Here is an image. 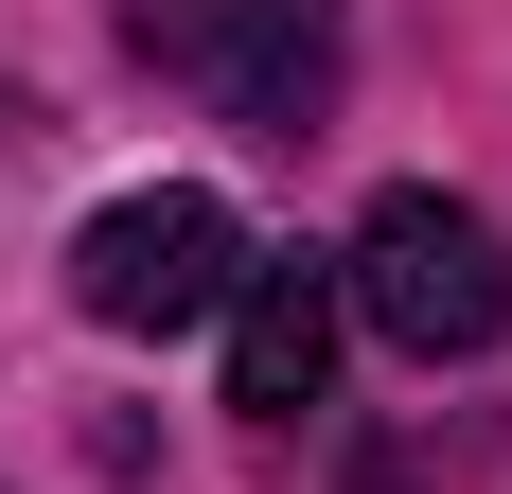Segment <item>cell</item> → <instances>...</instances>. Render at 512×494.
I'll list each match as a JSON object with an SVG mask.
<instances>
[{"label":"cell","mask_w":512,"mask_h":494,"mask_svg":"<svg viewBox=\"0 0 512 494\" xmlns=\"http://www.w3.org/2000/svg\"><path fill=\"white\" fill-rule=\"evenodd\" d=\"M336 318H371L389 353H495L512 336V230L477 195H442V177H389V195L354 212V247H336Z\"/></svg>","instance_id":"cell-1"},{"label":"cell","mask_w":512,"mask_h":494,"mask_svg":"<svg viewBox=\"0 0 512 494\" xmlns=\"http://www.w3.org/2000/svg\"><path fill=\"white\" fill-rule=\"evenodd\" d=\"M230 283H248V230H230V195H195V177L106 195L89 230H71V300H89L106 336H195V318H230Z\"/></svg>","instance_id":"cell-2"},{"label":"cell","mask_w":512,"mask_h":494,"mask_svg":"<svg viewBox=\"0 0 512 494\" xmlns=\"http://www.w3.org/2000/svg\"><path fill=\"white\" fill-rule=\"evenodd\" d=\"M318 371H336V265L318 247H248V283H230V406L301 424Z\"/></svg>","instance_id":"cell-3"},{"label":"cell","mask_w":512,"mask_h":494,"mask_svg":"<svg viewBox=\"0 0 512 494\" xmlns=\"http://www.w3.org/2000/svg\"><path fill=\"white\" fill-rule=\"evenodd\" d=\"M212 89H230L248 142H318V106H336V0H230Z\"/></svg>","instance_id":"cell-4"},{"label":"cell","mask_w":512,"mask_h":494,"mask_svg":"<svg viewBox=\"0 0 512 494\" xmlns=\"http://www.w3.org/2000/svg\"><path fill=\"white\" fill-rule=\"evenodd\" d=\"M212 36H230V0H124V53H159V71H212Z\"/></svg>","instance_id":"cell-5"}]
</instances>
